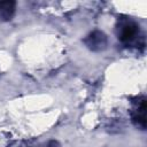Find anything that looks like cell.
Masks as SVG:
<instances>
[{
	"instance_id": "1",
	"label": "cell",
	"mask_w": 147,
	"mask_h": 147,
	"mask_svg": "<svg viewBox=\"0 0 147 147\" xmlns=\"http://www.w3.org/2000/svg\"><path fill=\"white\" fill-rule=\"evenodd\" d=\"M117 29H118V33H117L118 39H121L123 42L132 41L139 32V26L133 21H130V20L121 22Z\"/></svg>"
},
{
	"instance_id": "2",
	"label": "cell",
	"mask_w": 147,
	"mask_h": 147,
	"mask_svg": "<svg viewBox=\"0 0 147 147\" xmlns=\"http://www.w3.org/2000/svg\"><path fill=\"white\" fill-rule=\"evenodd\" d=\"M84 42L91 51L100 52L107 47V36L102 31L95 30L85 38Z\"/></svg>"
},
{
	"instance_id": "3",
	"label": "cell",
	"mask_w": 147,
	"mask_h": 147,
	"mask_svg": "<svg viewBox=\"0 0 147 147\" xmlns=\"http://www.w3.org/2000/svg\"><path fill=\"white\" fill-rule=\"evenodd\" d=\"M16 3L14 1H0V18L9 21L14 16Z\"/></svg>"
}]
</instances>
